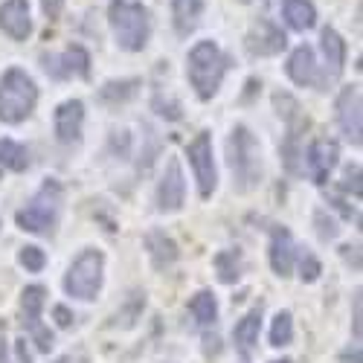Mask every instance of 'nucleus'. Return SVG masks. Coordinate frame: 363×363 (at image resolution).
Segmentation results:
<instances>
[{
	"mask_svg": "<svg viewBox=\"0 0 363 363\" xmlns=\"http://www.w3.org/2000/svg\"><path fill=\"white\" fill-rule=\"evenodd\" d=\"M227 160L238 192H250L262 180V148L247 125H235L227 140Z\"/></svg>",
	"mask_w": 363,
	"mask_h": 363,
	"instance_id": "obj_1",
	"label": "nucleus"
},
{
	"mask_svg": "<svg viewBox=\"0 0 363 363\" xmlns=\"http://www.w3.org/2000/svg\"><path fill=\"white\" fill-rule=\"evenodd\" d=\"M108 21H111L116 44L123 50L140 52L148 44V35H151L148 9L143 4H137V0H111Z\"/></svg>",
	"mask_w": 363,
	"mask_h": 363,
	"instance_id": "obj_2",
	"label": "nucleus"
},
{
	"mask_svg": "<svg viewBox=\"0 0 363 363\" xmlns=\"http://www.w3.org/2000/svg\"><path fill=\"white\" fill-rule=\"evenodd\" d=\"M38 87L21 67H9L0 76V123L18 125L35 111Z\"/></svg>",
	"mask_w": 363,
	"mask_h": 363,
	"instance_id": "obj_3",
	"label": "nucleus"
},
{
	"mask_svg": "<svg viewBox=\"0 0 363 363\" xmlns=\"http://www.w3.org/2000/svg\"><path fill=\"white\" fill-rule=\"evenodd\" d=\"M224 73H227L224 52L213 41H198L189 52V65H186V76H189V84L195 87L198 99H213L221 87Z\"/></svg>",
	"mask_w": 363,
	"mask_h": 363,
	"instance_id": "obj_4",
	"label": "nucleus"
},
{
	"mask_svg": "<svg viewBox=\"0 0 363 363\" xmlns=\"http://www.w3.org/2000/svg\"><path fill=\"white\" fill-rule=\"evenodd\" d=\"M58 213H62V184L50 177V180H44V186L35 192V198L15 216V221L26 233L47 235L55 227Z\"/></svg>",
	"mask_w": 363,
	"mask_h": 363,
	"instance_id": "obj_5",
	"label": "nucleus"
},
{
	"mask_svg": "<svg viewBox=\"0 0 363 363\" xmlns=\"http://www.w3.org/2000/svg\"><path fill=\"white\" fill-rule=\"evenodd\" d=\"M102 274H105V256H102V250L87 247L70 264L67 277H65V291L73 299H84V302L96 299V294L102 288Z\"/></svg>",
	"mask_w": 363,
	"mask_h": 363,
	"instance_id": "obj_6",
	"label": "nucleus"
},
{
	"mask_svg": "<svg viewBox=\"0 0 363 363\" xmlns=\"http://www.w3.org/2000/svg\"><path fill=\"white\" fill-rule=\"evenodd\" d=\"M186 155H189V163L195 169V180H198L201 198H209L216 192V186H218V172H216V157H213V137H209V131H201L189 143Z\"/></svg>",
	"mask_w": 363,
	"mask_h": 363,
	"instance_id": "obj_7",
	"label": "nucleus"
},
{
	"mask_svg": "<svg viewBox=\"0 0 363 363\" xmlns=\"http://www.w3.org/2000/svg\"><path fill=\"white\" fill-rule=\"evenodd\" d=\"M337 123H340V131L346 134V140L352 145H360L363 143V125H360V87L357 84H349L340 90L337 96Z\"/></svg>",
	"mask_w": 363,
	"mask_h": 363,
	"instance_id": "obj_8",
	"label": "nucleus"
},
{
	"mask_svg": "<svg viewBox=\"0 0 363 363\" xmlns=\"http://www.w3.org/2000/svg\"><path fill=\"white\" fill-rule=\"evenodd\" d=\"M186 201V180H184V172H180V163L177 160H169L166 163V172L157 184V206L163 213H177L180 206Z\"/></svg>",
	"mask_w": 363,
	"mask_h": 363,
	"instance_id": "obj_9",
	"label": "nucleus"
},
{
	"mask_svg": "<svg viewBox=\"0 0 363 363\" xmlns=\"http://www.w3.org/2000/svg\"><path fill=\"white\" fill-rule=\"evenodd\" d=\"M337 157H340V148L335 140H314L308 145V174L317 186L328 184L331 169L337 166Z\"/></svg>",
	"mask_w": 363,
	"mask_h": 363,
	"instance_id": "obj_10",
	"label": "nucleus"
},
{
	"mask_svg": "<svg viewBox=\"0 0 363 363\" xmlns=\"http://www.w3.org/2000/svg\"><path fill=\"white\" fill-rule=\"evenodd\" d=\"M0 29L12 41H26L33 33V18H29V4L26 0H4L0 4Z\"/></svg>",
	"mask_w": 363,
	"mask_h": 363,
	"instance_id": "obj_11",
	"label": "nucleus"
},
{
	"mask_svg": "<svg viewBox=\"0 0 363 363\" xmlns=\"http://www.w3.org/2000/svg\"><path fill=\"white\" fill-rule=\"evenodd\" d=\"M82 123H84V105L79 99H67L55 108V137L58 143L73 145L82 140Z\"/></svg>",
	"mask_w": 363,
	"mask_h": 363,
	"instance_id": "obj_12",
	"label": "nucleus"
},
{
	"mask_svg": "<svg viewBox=\"0 0 363 363\" xmlns=\"http://www.w3.org/2000/svg\"><path fill=\"white\" fill-rule=\"evenodd\" d=\"M285 44H288L285 33L277 23H270V21L253 23V29L247 33V50L253 55H277V52L285 50Z\"/></svg>",
	"mask_w": 363,
	"mask_h": 363,
	"instance_id": "obj_13",
	"label": "nucleus"
},
{
	"mask_svg": "<svg viewBox=\"0 0 363 363\" xmlns=\"http://www.w3.org/2000/svg\"><path fill=\"white\" fill-rule=\"evenodd\" d=\"M270 267H274V274L288 279L291 270H294V238L288 233V227H279L274 224L270 227Z\"/></svg>",
	"mask_w": 363,
	"mask_h": 363,
	"instance_id": "obj_14",
	"label": "nucleus"
},
{
	"mask_svg": "<svg viewBox=\"0 0 363 363\" xmlns=\"http://www.w3.org/2000/svg\"><path fill=\"white\" fill-rule=\"evenodd\" d=\"M288 76H291V82H296L302 87H308V84L317 82V62H314V50L311 47L302 44V47H296L291 52V58H288Z\"/></svg>",
	"mask_w": 363,
	"mask_h": 363,
	"instance_id": "obj_15",
	"label": "nucleus"
},
{
	"mask_svg": "<svg viewBox=\"0 0 363 363\" xmlns=\"http://www.w3.org/2000/svg\"><path fill=\"white\" fill-rule=\"evenodd\" d=\"M259 331H262V308L247 311L245 317L235 323V328H233V340H235V346H238L241 354H250V352L256 349V343H259Z\"/></svg>",
	"mask_w": 363,
	"mask_h": 363,
	"instance_id": "obj_16",
	"label": "nucleus"
},
{
	"mask_svg": "<svg viewBox=\"0 0 363 363\" xmlns=\"http://www.w3.org/2000/svg\"><path fill=\"white\" fill-rule=\"evenodd\" d=\"M145 250H148V256H151V262H155L157 270L174 264L177 256H180V253H177V245H174V238H169L163 230H151V233L145 235Z\"/></svg>",
	"mask_w": 363,
	"mask_h": 363,
	"instance_id": "obj_17",
	"label": "nucleus"
},
{
	"mask_svg": "<svg viewBox=\"0 0 363 363\" xmlns=\"http://www.w3.org/2000/svg\"><path fill=\"white\" fill-rule=\"evenodd\" d=\"M323 55H325V67H328V76L337 79L343 73V65H346V41L340 38L337 29L325 26L323 29Z\"/></svg>",
	"mask_w": 363,
	"mask_h": 363,
	"instance_id": "obj_18",
	"label": "nucleus"
},
{
	"mask_svg": "<svg viewBox=\"0 0 363 363\" xmlns=\"http://www.w3.org/2000/svg\"><path fill=\"white\" fill-rule=\"evenodd\" d=\"M203 15V0H172V23L180 35L195 33Z\"/></svg>",
	"mask_w": 363,
	"mask_h": 363,
	"instance_id": "obj_19",
	"label": "nucleus"
},
{
	"mask_svg": "<svg viewBox=\"0 0 363 363\" xmlns=\"http://www.w3.org/2000/svg\"><path fill=\"white\" fill-rule=\"evenodd\" d=\"M282 18L291 29L296 33H306L317 23V9L311 0H282Z\"/></svg>",
	"mask_w": 363,
	"mask_h": 363,
	"instance_id": "obj_20",
	"label": "nucleus"
},
{
	"mask_svg": "<svg viewBox=\"0 0 363 363\" xmlns=\"http://www.w3.org/2000/svg\"><path fill=\"white\" fill-rule=\"evenodd\" d=\"M44 302H47V291H44L41 285L23 288V294H21V308H23V323H26L29 331H33L35 325H41V308H44Z\"/></svg>",
	"mask_w": 363,
	"mask_h": 363,
	"instance_id": "obj_21",
	"label": "nucleus"
},
{
	"mask_svg": "<svg viewBox=\"0 0 363 363\" xmlns=\"http://www.w3.org/2000/svg\"><path fill=\"white\" fill-rule=\"evenodd\" d=\"M189 311L195 317L198 325H213L218 320V302H216V294L213 291H198L189 302Z\"/></svg>",
	"mask_w": 363,
	"mask_h": 363,
	"instance_id": "obj_22",
	"label": "nucleus"
},
{
	"mask_svg": "<svg viewBox=\"0 0 363 363\" xmlns=\"http://www.w3.org/2000/svg\"><path fill=\"white\" fill-rule=\"evenodd\" d=\"M0 166L9 172H23L29 166V151L15 140H0Z\"/></svg>",
	"mask_w": 363,
	"mask_h": 363,
	"instance_id": "obj_23",
	"label": "nucleus"
},
{
	"mask_svg": "<svg viewBox=\"0 0 363 363\" xmlns=\"http://www.w3.org/2000/svg\"><path fill=\"white\" fill-rule=\"evenodd\" d=\"M62 76H82L87 79L90 76V55L84 47H70L65 55H62Z\"/></svg>",
	"mask_w": 363,
	"mask_h": 363,
	"instance_id": "obj_24",
	"label": "nucleus"
},
{
	"mask_svg": "<svg viewBox=\"0 0 363 363\" xmlns=\"http://www.w3.org/2000/svg\"><path fill=\"white\" fill-rule=\"evenodd\" d=\"M216 270H218V279L224 285L238 282V277H241V253L238 250H221L216 256Z\"/></svg>",
	"mask_w": 363,
	"mask_h": 363,
	"instance_id": "obj_25",
	"label": "nucleus"
},
{
	"mask_svg": "<svg viewBox=\"0 0 363 363\" xmlns=\"http://www.w3.org/2000/svg\"><path fill=\"white\" fill-rule=\"evenodd\" d=\"M137 87L140 82L137 79H125V82H108L102 90H99V99L102 102H128L134 94H137Z\"/></svg>",
	"mask_w": 363,
	"mask_h": 363,
	"instance_id": "obj_26",
	"label": "nucleus"
},
{
	"mask_svg": "<svg viewBox=\"0 0 363 363\" xmlns=\"http://www.w3.org/2000/svg\"><path fill=\"white\" fill-rule=\"evenodd\" d=\"M294 340V317L288 311H279L274 317V325H270V346H288Z\"/></svg>",
	"mask_w": 363,
	"mask_h": 363,
	"instance_id": "obj_27",
	"label": "nucleus"
},
{
	"mask_svg": "<svg viewBox=\"0 0 363 363\" xmlns=\"http://www.w3.org/2000/svg\"><path fill=\"white\" fill-rule=\"evenodd\" d=\"M18 262H21L26 270H33V274H38V270H44V264H47V256H44V250H41V247L29 245V247H21Z\"/></svg>",
	"mask_w": 363,
	"mask_h": 363,
	"instance_id": "obj_28",
	"label": "nucleus"
},
{
	"mask_svg": "<svg viewBox=\"0 0 363 363\" xmlns=\"http://www.w3.org/2000/svg\"><path fill=\"white\" fill-rule=\"evenodd\" d=\"M314 224H317V235L323 238V241H335L337 238V233H340V227H337V221L331 218L325 209H317L314 213Z\"/></svg>",
	"mask_w": 363,
	"mask_h": 363,
	"instance_id": "obj_29",
	"label": "nucleus"
},
{
	"mask_svg": "<svg viewBox=\"0 0 363 363\" xmlns=\"http://www.w3.org/2000/svg\"><path fill=\"white\" fill-rule=\"evenodd\" d=\"M340 189H343V192H352L354 198H360V195H363V186H360V166H349V169H346Z\"/></svg>",
	"mask_w": 363,
	"mask_h": 363,
	"instance_id": "obj_30",
	"label": "nucleus"
},
{
	"mask_svg": "<svg viewBox=\"0 0 363 363\" xmlns=\"http://www.w3.org/2000/svg\"><path fill=\"white\" fill-rule=\"evenodd\" d=\"M320 274H323L320 262H317L314 256H302V262H299V277H302V282H317Z\"/></svg>",
	"mask_w": 363,
	"mask_h": 363,
	"instance_id": "obj_31",
	"label": "nucleus"
},
{
	"mask_svg": "<svg viewBox=\"0 0 363 363\" xmlns=\"http://www.w3.org/2000/svg\"><path fill=\"white\" fill-rule=\"evenodd\" d=\"M29 335H33V340H35L38 352H50V349H52V331H50V328L35 325L33 331H29Z\"/></svg>",
	"mask_w": 363,
	"mask_h": 363,
	"instance_id": "obj_32",
	"label": "nucleus"
},
{
	"mask_svg": "<svg viewBox=\"0 0 363 363\" xmlns=\"http://www.w3.org/2000/svg\"><path fill=\"white\" fill-rule=\"evenodd\" d=\"M52 317H55V325L58 328H70L73 325V311L67 306H55L52 308Z\"/></svg>",
	"mask_w": 363,
	"mask_h": 363,
	"instance_id": "obj_33",
	"label": "nucleus"
},
{
	"mask_svg": "<svg viewBox=\"0 0 363 363\" xmlns=\"http://www.w3.org/2000/svg\"><path fill=\"white\" fill-rule=\"evenodd\" d=\"M41 9H44L47 18H58L65 9V0H41Z\"/></svg>",
	"mask_w": 363,
	"mask_h": 363,
	"instance_id": "obj_34",
	"label": "nucleus"
},
{
	"mask_svg": "<svg viewBox=\"0 0 363 363\" xmlns=\"http://www.w3.org/2000/svg\"><path fill=\"white\" fill-rule=\"evenodd\" d=\"M354 340H360V291L354 294Z\"/></svg>",
	"mask_w": 363,
	"mask_h": 363,
	"instance_id": "obj_35",
	"label": "nucleus"
},
{
	"mask_svg": "<svg viewBox=\"0 0 363 363\" xmlns=\"http://www.w3.org/2000/svg\"><path fill=\"white\" fill-rule=\"evenodd\" d=\"M203 343H206V354H218L221 352V346H218L221 340L218 337H203Z\"/></svg>",
	"mask_w": 363,
	"mask_h": 363,
	"instance_id": "obj_36",
	"label": "nucleus"
},
{
	"mask_svg": "<svg viewBox=\"0 0 363 363\" xmlns=\"http://www.w3.org/2000/svg\"><path fill=\"white\" fill-rule=\"evenodd\" d=\"M15 346H18V357H21V363H33V360H29V352H26V340H23V337H21Z\"/></svg>",
	"mask_w": 363,
	"mask_h": 363,
	"instance_id": "obj_37",
	"label": "nucleus"
},
{
	"mask_svg": "<svg viewBox=\"0 0 363 363\" xmlns=\"http://www.w3.org/2000/svg\"><path fill=\"white\" fill-rule=\"evenodd\" d=\"M0 363H9V360H6V343H4V340H0Z\"/></svg>",
	"mask_w": 363,
	"mask_h": 363,
	"instance_id": "obj_38",
	"label": "nucleus"
},
{
	"mask_svg": "<svg viewBox=\"0 0 363 363\" xmlns=\"http://www.w3.org/2000/svg\"><path fill=\"white\" fill-rule=\"evenodd\" d=\"M274 363H294V360H288V357H282V360H274Z\"/></svg>",
	"mask_w": 363,
	"mask_h": 363,
	"instance_id": "obj_39",
	"label": "nucleus"
}]
</instances>
